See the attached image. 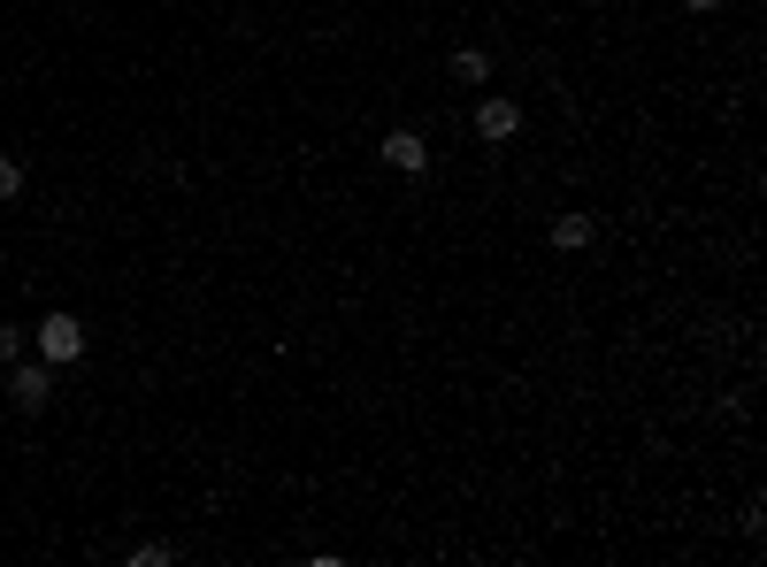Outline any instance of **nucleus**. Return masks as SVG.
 Masks as SVG:
<instances>
[{"instance_id":"1","label":"nucleus","mask_w":767,"mask_h":567,"mask_svg":"<svg viewBox=\"0 0 767 567\" xmlns=\"http://www.w3.org/2000/svg\"><path fill=\"white\" fill-rule=\"evenodd\" d=\"M31 345H39V361H46V368H62V361H77V353H85V322H77V314H46V322L31 330Z\"/></svg>"},{"instance_id":"2","label":"nucleus","mask_w":767,"mask_h":567,"mask_svg":"<svg viewBox=\"0 0 767 567\" xmlns=\"http://www.w3.org/2000/svg\"><path fill=\"white\" fill-rule=\"evenodd\" d=\"M8 399H15V415H46V399H54V368L39 361H15V376H8Z\"/></svg>"},{"instance_id":"3","label":"nucleus","mask_w":767,"mask_h":567,"mask_svg":"<svg viewBox=\"0 0 767 567\" xmlns=\"http://www.w3.org/2000/svg\"><path fill=\"white\" fill-rule=\"evenodd\" d=\"M476 131H483V139H491V146H507V139H514V131H522V108L491 93V100H476Z\"/></svg>"},{"instance_id":"4","label":"nucleus","mask_w":767,"mask_h":567,"mask_svg":"<svg viewBox=\"0 0 767 567\" xmlns=\"http://www.w3.org/2000/svg\"><path fill=\"white\" fill-rule=\"evenodd\" d=\"M376 153H384L400 176H423V169H430V146L415 139V131H384V146H376Z\"/></svg>"},{"instance_id":"5","label":"nucleus","mask_w":767,"mask_h":567,"mask_svg":"<svg viewBox=\"0 0 767 567\" xmlns=\"http://www.w3.org/2000/svg\"><path fill=\"white\" fill-rule=\"evenodd\" d=\"M592 238H599V223H592L584 207H568V215H553V246H561V254H584Z\"/></svg>"},{"instance_id":"6","label":"nucleus","mask_w":767,"mask_h":567,"mask_svg":"<svg viewBox=\"0 0 767 567\" xmlns=\"http://www.w3.org/2000/svg\"><path fill=\"white\" fill-rule=\"evenodd\" d=\"M454 77H460V85H483V77H491V62H483L476 46H460V54H454Z\"/></svg>"},{"instance_id":"7","label":"nucleus","mask_w":767,"mask_h":567,"mask_svg":"<svg viewBox=\"0 0 767 567\" xmlns=\"http://www.w3.org/2000/svg\"><path fill=\"white\" fill-rule=\"evenodd\" d=\"M15 192H23V161H8V153H0V200H15Z\"/></svg>"},{"instance_id":"8","label":"nucleus","mask_w":767,"mask_h":567,"mask_svg":"<svg viewBox=\"0 0 767 567\" xmlns=\"http://www.w3.org/2000/svg\"><path fill=\"white\" fill-rule=\"evenodd\" d=\"M0 361H23V330H0Z\"/></svg>"},{"instance_id":"9","label":"nucleus","mask_w":767,"mask_h":567,"mask_svg":"<svg viewBox=\"0 0 767 567\" xmlns=\"http://www.w3.org/2000/svg\"><path fill=\"white\" fill-rule=\"evenodd\" d=\"M683 8H699V15H706V8H722V0H683Z\"/></svg>"}]
</instances>
